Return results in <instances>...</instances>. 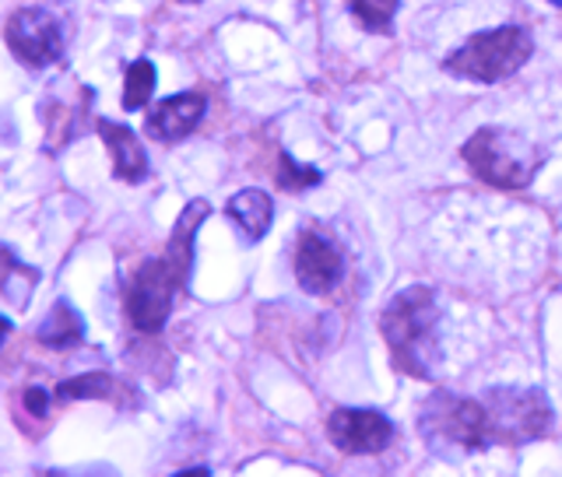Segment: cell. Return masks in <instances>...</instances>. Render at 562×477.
I'll use <instances>...</instances> for the list:
<instances>
[{
	"label": "cell",
	"instance_id": "7",
	"mask_svg": "<svg viewBox=\"0 0 562 477\" xmlns=\"http://www.w3.org/2000/svg\"><path fill=\"white\" fill-rule=\"evenodd\" d=\"M4 43L22 67H53L64 57V22L46 8H18L4 25Z\"/></svg>",
	"mask_w": 562,
	"mask_h": 477
},
{
	"label": "cell",
	"instance_id": "13",
	"mask_svg": "<svg viewBox=\"0 0 562 477\" xmlns=\"http://www.w3.org/2000/svg\"><path fill=\"white\" fill-rule=\"evenodd\" d=\"M228 222L236 225V232L243 242H260L271 232V218H274V201L263 190H239L236 197H228L225 204Z\"/></svg>",
	"mask_w": 562,
	"mask_h": 477
},
{
	"label": "cell",
	"instance_id": "8",
	"mask_svg": "<svg viewBox=\"0 0 562 477\" xmlns=\"http://www.w3.org/2000/svg\"><path fill=\"white\" fill-rule=\"evenodd\" d=\"M345 274V253L338 239H330L324 228L306 225L295 242V281L310 295H327L338 288Z\"/></svg>",
	"mask_w": 562,
	"mask_h": 477
},
{
	"label": "cell",
	"instance_id": "17",
	"mask_svg": "<svg viewBox=\"0 0 562 477\" xmlns=\"http://www.w3.org/2000/svg\"><path fill=\"white\" fill-rule=\"evenodd\" d=\"M4 263H8V274H4V303L11 309H22V306H29V298L35 292L40 271L29 268V263H22L11 250H4Z\"/></svg>",
	"mask_w": 562,
	"mask_h": 477
},
{
	"label": "cell",
	"instance_id": "20",
	"mask_svg": "<svg viewBox=\"0 0 562 477\" xmlns=\"http://www.w3.org/2000/svg\"><path fill=\"white\" fill-rule=\"evenodd\" d=\"M49 400H53V394L40 390V386H32V390H25V408H29L35 418H46V411H49Z\"/></svg>",
	"mask_w": 562,
	"mask_h": 477
},
{
	"label": "cell",
	"instance_id": "3",
	"mask_svg": "<svg viewBox=\"0 0 562 477\" xmlns=\"http://www.w3.org/2000/svg\"><path fill=\"white\" fill-rule=\"evenodd\" d=\"M418 435L426 439V446L450 461V456H468L488 450V421H485V404L457 397L447 390H436L422 400L418 408Z\"/></svg>",
	"mask_w": 562,
	"mask_h": 477
},
{
	"label": "cell",
	"instance_id": "18",
	"mask_svg": "<svg viewBox=\"0 0 562 477\" xmlns=\"http://www.w3.org/2000/svg\"><path fill=\"white\" fill-rule=\"evenodd\" d=\"M345 4L366 32H376V35L394 32V18L401 11V0H345Z\"/></svg>",
	"mask_w": 562,
	"mask_h": 477
},
{
	"label": "cell",
	"instance_id": "2",
	"mask_svg": "<svg viewBox=\"0 0 562 477\" xmlns=\"http://www.w3.org/2000/svg\"><path fill=\"white\" fill-rule=\"evenodd\" d=\"M461 158L468 169L479 175L482 183L496 186V190H524L535 183V175L544 166V151L535 145L531 137H524L509 127H482L474 130Z\"/></svg>",
	"mask_w": 562,
	"mask_h": 477
},
{
	"label": "cell",
	"instance_id": "1",
	"mask_svg": "<svg viewBox=\"0 0 562 477\" xmlns=\"http://www.w3.org/2000/svg\"><path fill=\"white\" fill-rule=\"evenodd\" d=\"M380 333L391 348V365L412 379H436L443 365V306L432 288L412 285L386 298Z\"/></svg>",
	"mask_w": 562,
	"mask_h": 477
},
{
	"label": "cell",
	"instance_id": "11",
	"mask_svg": "<svg viewBox=\"0 0 562 477\" xmlns=\"http://www.w3.org/2000/svg\"><path fill=\"white\" fill-rule=\"evenodd\" d=\"M99 137L105 140V148L113 155V175L123 183H145L148 180V151L140 145V137L113 120H99Z\"/></svg>",
	"mask_w": 562,
	"mask_h": 477
},
{
	"label": "cell",
	"instance_id": "10",
	"mask_svg": "<svg viewBox=\"0 0 562 477\" xmlns=\"http://www.w3.org/2000/svg\"><path fill=\"white\" fill-rule=\"evenodd\" d=\"M204 110H207V99L201 92L169 95L148 113L145 130H148V137L162 140V145H180V140H187L193 130L201 127Z\"/></svg>",
	"mask_w": 562,
	"mask_h": 477
},
{
	"label": "cell",
	"instance_id": "19",
	"mask_svg": "<svg viewBox=\"0 0 562 477\" xmlns=\"http://www.w3.org/2000/svg\"><path fill=\"white\" fill-rule=\"evenodd\" d=\"M324 183V172L316 166L306 162H295L289 151H281V162H278V186L285 193H303L310 186H321Z\"/></svg>",
	"mask_w": 562,
	"mask_h": 477
},
{
	"label": "cell",
	"instance_id": "14",
	"mask_svg": "<svg viewBox=\"0 0 562 477\" xmlns=\"http://www.w3.org/2000/svg\"><path fill=\"white\" fill-rule=\"evenodd\" d=\"M35 341H40L43 348H57V351H67L85 341V320L81 313L67 303V298H60V303H53L49 313L43 316V323L35 327Z\"/></svg>",
	"mask_w": 562,
	"mask_h": 477
},
{
	"label": "cell",
	"instance_id": "12",
	"mask_svg": "<svg viewBox=\"0 0 562 477\" xmlns=\"http://www.w3.org/2000/svg\"><path fill=\"white\" fill-rule=\"evenodd\" d=\"M207 215H211V204L204 197H198L180 211V218H176V225H172L166 260L176 268V274L183 277V285L193 274V242H198V228L207 222Z\"/></svg>",
	"mask_w": 562,
	"mask_h": 477
},
{
	"label": "cell",
	"instance_id": "4",
	"mask_svg": "<svg viewBox=\"0 0 562 477\" xmlns=\"http://www.w3.org/2000/svg\"><path fill=\"white\" fill-rule=\"evenodd\" d=\"M531 53H535V35L524 25H496L488 32L471 35L464 46H457L443 60V70L461 81L499 84L506 78H514L531 60Z\"/></svg>",
	"mask_w": 562,
	"mask_h": 477
},
{
	"label": "cell",
	"instance_id": "5",
	"mask_svg": "<svg viewBox=\"0 0 562 477\" xmlns=\"http://www.w3.org/2000/svg\"><path fill=\"white\" fill-rule=\"evenodd\" d=\"M488 443L492 446H527L552 429V404L538 386H492L482 394Z\"/></svg>",
	"mask_w": 562,
	"mask_h": 477
},
{
	"label": "cell",
	"instance_id": "15",
	"mask_svg": "<svg viewBox=\"0 0 562 477\" xmlns=\"http://www.w3.org/2000/svg\"><path fill=\"white\" fill-rule=\"evenodd\" d=\"M120 386L123 383L113 379L110 373H85L75 379H64L53 390V400H113Z\"/></svg>",
	"mask_w": 562,
	"mask_h": 477
},
{
	"label": "cell",
	"instance_id": "16",
	"mask_svg": "<svg viewBox=\"0 0 562 477\" xmlns=\"http://www.w3.org/2000/svg\"><path fill=\"white\" fill-rule=\"evenodd\" d=\"M155 64L151 60H134L127 64V78H123V110L134 113V110H145L155 95Z\"/></svg>",
	"mask_w": 562,
	"mask_h": 477
},
{
	"label": "cell",
	"instance_id": "6",
	"mask_svg": "<svg viewBox=\"0 0 562 477\" xmlns=\"http://www.w3.org/2000/svg\"><path fill=\"white\" fill-rule=\"evenodd\" d=\"M187 288L183 277L166 257H151L137 268L131 288H127V316L140 333H158L172 313L176 292Z\"/></svg>",
	"mask_w": 562,
	"mask_h": 477
},
{
	"label": "cell",
	"instance_id": "21",
	"mask_svg": "<svg viewBox=\"0 0 562 477\" xmlns=\"http://www.w3.org/2000/svg\"><path fill=\"white\" fill-rule=\"evenodd\" d=\"M176 4H201V0H176Z\"/></svg>",
	"mask_w": 562,
	"mask_h": 477
},
{
	"label": "cell",
	"instance_id": "22",
	"mask_svg": "<svg viewBox=\"0 0 562 477\" xmlns=\"http://www.w3.org/2000/svg\"><path fill=\"white\" fill-rule=\"evenodd\" d=\"M552 4H562V0H552Z\"/></svg>",
	"mask_w": 562,
	"mask_h": 477
},
{
	"label": "cell",
	"instance_id": "9",
	"mask_svg": "<svg viewBox=\"0 0 562 477\" xmlns=\"http://www.w3.org/2000/svg\"><path fill=\"white\" fill-rule=\"evenodd\" d=\"M327 439L341 453L373 456L394 443V421L373 408H338L327 418Z\"/></svg>",
	"mask_w": 562,
	"mask_h": 477
}]
</instances>
